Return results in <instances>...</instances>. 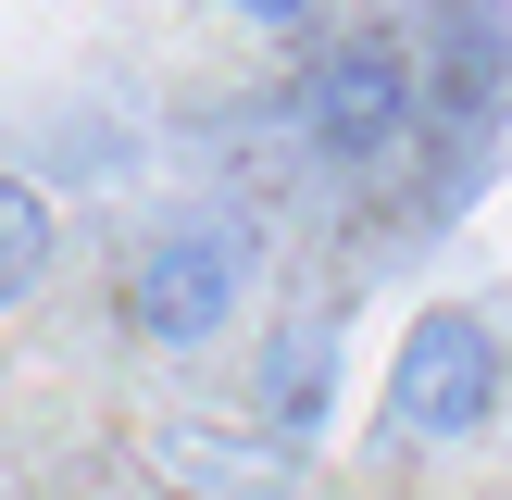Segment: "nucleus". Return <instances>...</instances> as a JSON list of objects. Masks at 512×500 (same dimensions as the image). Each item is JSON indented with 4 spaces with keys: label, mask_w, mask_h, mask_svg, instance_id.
<instances>
[{
    "label": "nucleus",
    "mask_w": 512,
    "mask_h": 500,
    "mask_svg": "<svg viewBox=\"0 0 512 500\" xmlns=\"http://www.w3.org/2000/svg\"><path fill=\"white\" fill-rule=\"evenodd\" d=\"M325 400H338V313H288V325L263 338V413L313 438Z\"/></svg>",
    "instance_id": "obj_6"
},
{
    "label": "nucleus",
    "mask_w": 512,
    "mask_h": 500,
    "mask_svg": "<svg viewBox=\"0 0 512 500\" xmlns=\"http://www.w3.org/2000/svg\"><path fill=\"white\" fill-rule=\"evenodd\" d=\"M500 413V338L488 313L438 300V313L400 338V375H388V438H475Z\"/></svg>",
    "instance_id": "obj_3"
},
{
    "label": "nucleus",
    "mask_w": 512,
    "mask_h": 500,
    "mask_svg": "<svg viewBox=\"0 0 512 500\" xmlns=\"http://www.w3.org/2000/svg\"><path fill=\"white\" fill-rule=\"evenodd\" d=\"M50 200L25 188V175H0V313H13V300H38L50 288Z\"/></svg>",
    "instance_id": "obj_7"
},
{
    "label": "nucleus",
    "mask_w": 512,
    "mask_h": 500,
    "mask_svg": "<svg viewBox=\"0 0 512 500\" xmlns=\"http://www.w3.org/2000/svg\"><path fill=\"white\" fill-rule=\"evenodd\" d=\"M250 263H263V238H250L238 213H163L138 238V263H125V325H138L150 350L225 338L238 300H250Z\"/></svg>",
    "instance_id": "obj_1"
},
{
    "label": "nucleus",
    "mask_w": 512,
    "mask_h": 500,
    "mask_svg": "<svg viewBox=\"0 0 512 500\" xmlns=\"http://www.w3.org/2000/svg\"><path fill=\"white\" fill-rule=\"evenodd\" d=\"M413 75H438L450 100H475V113H488L500 100V13L488 0H413Z\"/></svg>",
    "instance_id": "obj_5"
},
{
    "label": "nucleus",
    "mask_w": 512,
    "mask_h": 500,
    "mask_svg": "<svg viewBox=\"0 0 512 500\" xmlns=\"http://www.w3.org/2000/svg\"><path fill=\"white\" fill-rule=\"evenodd\" d=\"M413 125H425V75H413V50H400V25H350L338 50L300 63V138H313V163L375 175Z\"/></svg>",
    "instance_id": "obj_2"
},
{
    "label": "nucleus",
    "mask_w": 512,
    "mask_h": 500,
    "mask_svg": "<svg viewBox=\"0 0 512 500\" xmlns=\"http://www.w3.org/2000/svg\"><path fill=\"white\" fill-rule=\"evenodd\" d=\"M213 13H238V25H263V38H300V25H313L325 0H213Z\"/></svg>",
    "instance_id": "obj_8"
},
{
    "label": "nucleus",
    "mask_w": 512,
    "mask_h": 500,
    "mask_svg": "<svg viewBox=\"0 0 512 500\" xmlns=\"http://www.w3.org/2000/svg\"><path fill=\"white\" fill-rule=\"evenodd\" d=\"M138 463L163 488H188V500H275V450L238 438V425H200V413H163L138 438Z\"/></svg>",
    "instance_id": "obj_4"
}]
</instances>
